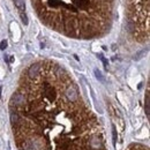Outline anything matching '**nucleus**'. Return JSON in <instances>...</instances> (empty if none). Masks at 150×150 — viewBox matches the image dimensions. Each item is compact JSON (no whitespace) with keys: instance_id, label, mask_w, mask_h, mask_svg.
Masks as SVG:
<instances>
[{"instance_id":"f257e3e1","label":"nucleus","mask_w":150,"mask_h":150,"mask_svg":"<svg viewBox=\"0 0 150 150\" xmlns=\"http://www.w3.org/2000/svg\"><path fill=\"white\" fill-rule=\"evenodd\" d=\"M65 96L66 98L69 100V102H76L79 99V92L75 87H68V88L65 90Z\"/></svg>"},{"instance_id":"f03ea898","label":"nucleus","mask_w":150,"mask_h":150,"mask_svg":"<svg viewBox=\"0 0 150 150\" xmlns=\"http://www.w3.org/2000/svg\"><path fill=\"white\" fill-rule=\"evenodd\" d=\"M10 102H12V104L15 106H21L24 104V102H26V97H24V95H22L21 92H15L13 96H12V99H10Z\"/></svg>"},{"instance_id":"7ed1b4c3","label":"nucleus","mask_w":150,"mask_h":150,"mask_svg":"<svg viewBox=\"0 0 150 150\" xmlns=\"http://www.w3.org/2000/svg\"><path fill=\"white\" fill-rule=\"evenodd\" d=\"M39 72H41V64L39 62L32 64L29 67V69H28V76L30 79H35V77H37V75L39 74Z\"/></svg>"},{"instance_id":"20e7f679","label":"nucleus","mask_w":150,"mask_h":150,"mask_svg":"<svg viewBox=\"0 0 150 150\" xmlns=\"http://www.w3.org/2000/svg\"><path fill=\"white\" fill-rule=\"evenodd\" d=\"M89 143H90V148L94 150H99L103 147V142H102V139L99 136H92L90 139Z\"/></svg>"},{"instance_id":"39448f33","label":"nucleus","mask_w":150,"mask_h":150,"mask_svg":"<svg viewBox=\"0 0 150 150\" xmlns=\"http://www.w3.org/2000/svg\"><path fill=\"white\" fill-rule=\"evenodd\" d=\"M18 114L16 112H14V111H10V123L13 126H15V125L18 123Z\"/></svg>"},{"instance_id":"423d86ee","label":"nucleus","mask_w":150,"mask_h":150,"mask_svg":"<svg viewBox=\"0 0 150 150\" xmlns=\"http://www.w3.org/2000/svg\"><path fill=\"white\" fill-rule=\"evenodd\" d=\"M14 2H15L16 7L18 8V10H20V13L24 12V9H26V5H24V1H23V0H14Z\"/></svg>"},{"instance_id":"0eeeda50","label":"nucleus","mask_w":150,"mask_h":150,"mask_svg":"<svg viewBox=\"0 0 150 150\" xmlns=\"http://www.w3.org/2000/svg\"><path fill=\"white\" fill-rule=\"evenodd\" d=\"M95 75H96V77H97L100 82H104V76H103V74H102V72L99 71V69H95Z\"/></svg>"},{"instance_id":"6e6552de","label":"nucleus","mask_w":150,"mask_h":150,"mask_svg":"<svg viewBox=\"0 0 150 150\" xmlns=\"http://www.w3.org/2000/svg\"><path fill=\"white\" fill-rule=\"evenodd\" d=\"M149 94H147V97H145V114L147 117H149Z\"/></svg>"},{"instance_id":"1a4fd4ad","label":"nucleus","mask_w":150,"mask_h":150,"mask_svg":"<svg viewBox=\"0 0 150 150\" xmlns=\"http://www.w3.org/2000/svg\"><path fill=\"white\" fill-rule=\"evenodd\" d=\"M112 140H113V144L117 142V131H115V126L112 125Z\"/></svg>"},{"instance_id":"9d476101","label":"nucleus","mask_w":150,"mask_h":150,"mask_svg":"<svg viewBox=\"0 0 150 150\" xmlns=\"http://www.w3.org/2000/svg\"><path fill=\"white\" fill-rule=\"evenodd\" d=\"M21 14V18H22V22L24 23V24H28V18H27V15L24 14V12H22V13H20Z\"/></svg>"},{"instance_id":"9b49d317","label":"nucleus","mask_w":150,"mask_h":150,"mask_svg":"<svg viewBox=\"0 0 150 150\" xmlns=\"http://www.w3.org/2000/svg\"><path fill=\"white\" fill-rule=\"evenodd\" d=\"M98 57H99V58H100V60L103 61V64H104V67H105L106 69H107V60H106L105 58H104V55L99 53V54H98Z\"/></svg>"},{"instance_id":"f8f14e48","label":"nucleus","mask_w":150,"mask_h":150,"mask_svg":"<svg viewBox=\"0 0 150 150\" xmlns=\"http://www.w3.org/2000/svg\"><path fill=\"white\" fill-rule=\"evenodd\" d=\"M144 54H145V50H143V51H141V52H139L135 57H134V59H135V60H139V59H140L141 57H143Z\"/></svg>"},{"instance_id":"ddd939ff","label":"nucleus","mask_w":150,"mask_h":150,"mask_svg":"<svg viewBox=\"0 0 150 150\" xmlns=\"http://www.w3.org/2000/svg\"><path fill=\"white\" fill-rule=\"evenodd\" d=\"M6 47H7V41H1V43H0V50H6Z\"/></svg>"},{"instance_id":"4468645a","label":"nucleus","mask_w":150,"mask_h":150,"mask_svg":"<svg viewBox=\"0 0 150 150\" xmlns=\"http://www.w3.org/2000/svg\"><path fill=\"white\" fill-rule=\"evenodd\" d=\"M0 98H1V86H0Z\"/></svg>"}]
</instances>
